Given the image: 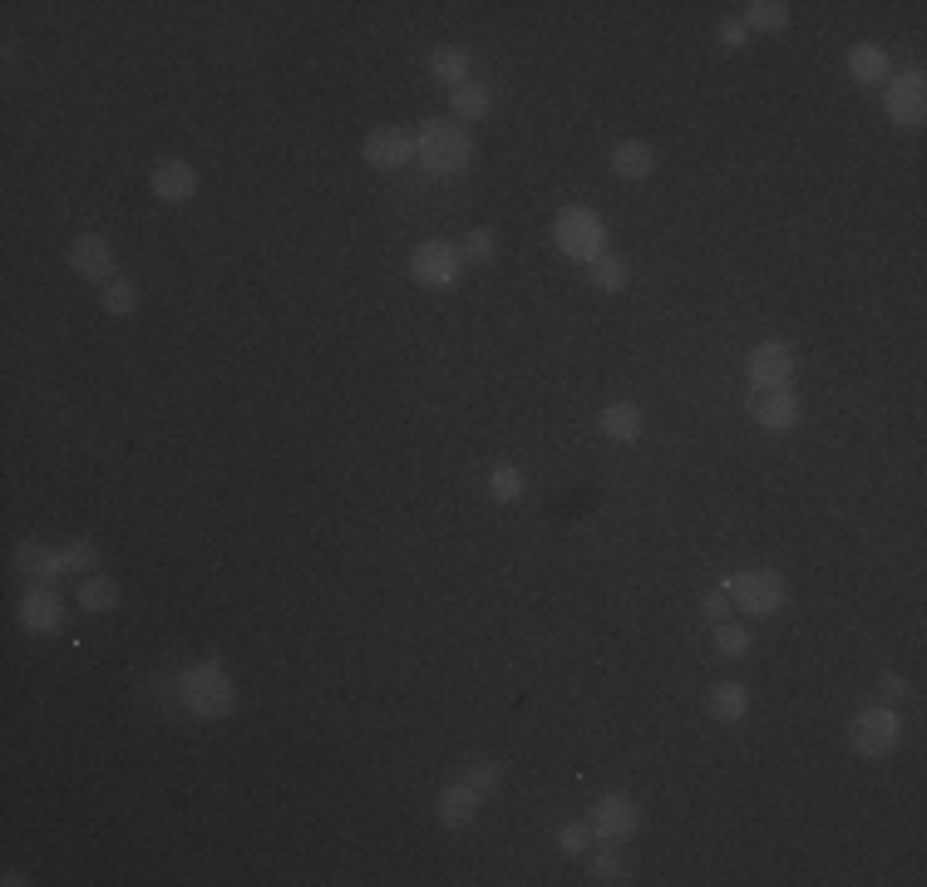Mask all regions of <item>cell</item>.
<instances>
[{
    "label": "cell",
    "mask_w": 927,
    "mask_h": 887,
    "mask_svg": "<svg viewBox=\"0 0 927 887\" xmlns=\"http://www.w3.org/2000/svg\"><path fill=\"white\" fill-rule=\"evenodd\" d=\"M414 158H420V168L430 177H454L469 168L473 138L459 118H430V124L420 128V138H414Z\"/></svg>",
    "instance_id": "1"
},
{
    "label": "cell",
    "mask_w": 927,
    "mask_h": 887,
    "mask_svg": "<svg viewBox=\"0 0 927 887\" xmlns=\"http://www.w3.org/2000/svg\"><path fill=\"white\" fill-rule=\"evenodd\" d=\"M178 695H183V705L193 710L197 719H222V715H232V705H237V686H232V676L222 670V660H193V666L178 676Z\"/></svg>",
    "instance_id": "2"
},
{
    "label": "cell",
    "mask_w": 927,
    "mask_h": 887,
    "mask_svg": "<svg viewBox=\"0 0 927 887\" xmlns=\"http://www.w3.org/2000/svg\"><path fill=\"white\" fill-rule=\"evenodd\" d=\"M552 246H558L568 262H597L602 246H607V227L592 207H562L558 222H552Z\"/></svg>",
    "instance_id": "3"
},
{
    "label": "cell",
    "mask_w": 927,
    "mask_h": 887,
    "mask_svg": "<svg viewBox=\"0 0 927 887\" xmlns=\"http://www.w3.org/2000/svg\"><path fill=\"white\" fill-rule=\"evenodd\" d=\"M725 591H730V607H740V617H755V621L775 617V611L789 601V581L779 577V572H769V567L740 572V577L725 581Z\"/></svg>",
    "instance_id": "4"
},
{
    "label": "cell",
    "mask_w": 927,
    "mask_h": 887,
    "mask_svg": "<svg viewBox=\"0 0 927 887\" xmlns=\"http://www.w3.org/2000/svg\"><path fill=\"white\" fill-rule=\"evenodd\" d=\"M897 739H903V719H897L893 705H873V710H863V715L848 725V745H854L863 759L893 754Z\"/></svg>",
    "instance_id": "5"
},
{
    "label": "cell",
    "mask_w": 927,
    "mask_h": 887,
    "mask_svg": "<svg viewBox=\"0 0 927 887\" xmlns=\"http://www.w3.org/2000/svg\"><path fill=\"white\" fill-rule=\"evenodd\" d=\"M883 114L893 118L897 128H923V118H927V79H923V69H903V74L888 79Z\"/></svg>",
    "instance_id": "6"
},
{
    "label": "cell",
    "mask_w": 927,
    "mask_h": 887,
    "mask_svg": "<svg viewBox=\"0 0 927 887\" xmlns=\"http://www.w3.org/2000/svg\"><path fill=\"white\" fill-rule=\"evenodd\" d=\"M459 246L454 242H420L410 252V276L414 286H430V291H444V286L459 281Z\"/></svg>",
    "instance_id": "7"
},
{
    "label": "cell",
    "mask_w": 927,
    "mask_h": 887,
    "mask_svg": "<svg viewBox=\"0 0 927 887\" xmlns=\"http://www.w3.org/2000/svg\"><path fill=\"white\" fill-rule=\"evenodd\" d=\"M641 823V808L631 794H602L597 804H592L587 814V828L592 838H602V843H621V838H631Z\"/></svg>",
    "instance_id": "8"
},
{
    "label": "cell",
    "mask_w": 927,
    "mask_h": 887,
    "mask_svg": "<svg viewBox=\"0 0 927 887\" xmlns=\"http://www.w3.org/2000/svg\"><path fill=\"white\" fill-rule=\"evenodd\" d=\"M745 375L755 390H789L794 380V350L785 341H759L755 350L745 355Z\"/></svg>",
    "instance_id": "9"
},
{
    "label": "cell",
    "mask_w": 927,
    "mask_h": 887,
    "mask_svg": "<svg viewBox=\"0 0 927 887\" xmlns=\"http://www.w3.org/2000/svg\"><path fill=\"white\" fill-rule=\"evenodd\" d=\"M69 272L75 276H84V281H114V272H118V252H114V242L108 237H99V232H84V237H75L69 242Z\"/></svg>",
    "instance_id": "10"
},
{
    "label": "cell",
    "mask_w": 927,
    "mask_h": 887,
    "mask_svg": "<svg viewBox=\"0 0 927 887\" xmlns=\"http://www.w3.org/2000/svg\"><path fill=\"white\" fill-rule=\"evenodd\" d=\"M15 617L30 636H55V631L65 626V597H59L49 581H39V587H30L25 597H20Z\"/></svg>",
    "instance_id": "11"
},
{
    "label": "cell",
    "mask_w": 927,
    "mask_h": 887,
    "mask_svg": "<svg viewBox=\"0 0 927 887\" xmlns=\"http://www.w3.org/2000/svg\"><path fill=\"white\" fill-rule=\"evenodd\" d=\"M360 153H365V163H370V168L390 173V168H404L414 158V134H410V128H394V124L370 128L365 143H360Z\"/></svg>",
    "instance_id": "12"
},
{
    "label": "cell",
    "mask_w": 927,
    "mask_h": 887,
    "mask_svg": "<svg viewBox=\"0 0 927 887\" xmlns=\"http://www.w3.org/2000/svg\"><path fill=\"white\" fill-rule=\"evenodd\" d=\"M745 410H749V419H755L759 429H769V434H789L799 424L794 390H755V400H749Z\"/></svg>",
    "instance_id": "13"
},
{
    "label": "cell",
    "mask_w": 927,
    "mask_h": 887,
    "mask_svg": "<svg viewBox=\"0 0 927 887\" xmlns=\"http://www.w3.org/2000/svg\"><path fill=\"white\" fill-rule=\"evenodd\" d=\"M148 187H153L158 203H187V197L197 193V173L187 158H163V163H153Z\"/></svg>",
    "instance_id": "14"
},
{
    "label": "cell",
    "mask_w": 927,
    "mask_h": 887,
    "mask_svg": "<svg viewBox=\"0 0 927 887\" xmlns=\"http://www.w3.org/2000/svg\"><path fill=\"white\" fill-rule=\"evenodd\" d=\"M479 798H483L479 788H469V784L459 779V784H449V788L439 794L434 814H439V823H444V828H469V823H473V814H479Z\"/></svg>",
    "instance_id": "15"
},
{
    "label": "cell",
    "mask_w": 927,
    "mask_h": 887,
    "mask_svg": "<svg viewBox=\"0 0 927 887\" xmlns=\"http://www.w3.org/2000/svg\"><path fill=\"white\" fill-rule=\"evenodd\" d=\"M15 567L30 572V577H39V581H55V577H65V552L25 538V542L15 548Z\"/></svg>",
    "instance_id": "16"
},
{
    "label": "cell",
    "mask_w": 927,
    "mask_h": 887,
    "mask_svg": "<svg viewBox=\"0 0 927 887\" xmlns=\"http://www.w3.org/2000/svg\"><path fill=\"white\" fill-rule=\"evenodd\" d=\"M710 719H720V725H740V719L749 715V690L740 686V680H720V686H710Z\"/></svg>",
    "instance_id": "17"
},
{
    "label": "cell",
    "mask_w": 927,
    "mask_h": 887,
    "mask_svg": "<svg viewBox=\"0 0 927 887\" xmlns=\"http://www.w3.org/2000/svg\"><path fill=\"white\" fill-rule=\"evenodd\" d=\"M651 168H656V148L641 143V138H621V143L611 148V173L617 177H631V183H637V177H646Z\"/></svg>",
    "instance_id": "18"
},
{
    "label": "cell",
    "mask_w": 927,
    "mask_h": 887,
    "mask_svg": "<svg viewBox=\"0 0 927 887\" xmlns=\"http://www.w3.org/2000/svg\"><path fill=\"white\" fill-rule=\"evenodd\" d=\"M602 434H607L611 444H637L641 439V410L637 404H627V400H617V404H602Z\"/></svg>",
    "instance_id": "19"
},
{
    "label": "cell",
    "mask_w": 927,
    "mask_h": 887,
    "mask_svg": "<svg viewBox=\"0 0 927 887\" xmlns=\"http://www.w3.org/2000/svg\"><path fill=\"white\" fill-rule=\"evenodd\" d=\"M449 108H454V118H459V124H479V118L493 108L489 84H479V79H464L459 89H449Z\"/></svg>",
    "instance_id": "20"
},
{
    "label": "cell",
    "mask_w": 927,
    "mask_h": 887,
    "mask_svg": "<svg viewBox=\"0 0 927 887\" xmlns=\"http://www.w3.org/2000/svg\"><path fill=\"white\" fill-rule=\"evenodd\" d=\"M848 74H854L858 84H883V79H888V49L873 45V39L854 45V49H848Z\"/></svg>",
    "instance_id": "21"
},
{
    "label": "cell",
    "mask_w": 927,
    "mask_h": 887,
    "mask_svg": "<svg viewBox=\"0 0 927 887\" xmlns=\"http://www.w3.org/2000/svg\"><path fill=\"white\" fill-rule=\"evenodd\" d=\"M430 74L439 79V84L459 89L464 79H469V49H459V45H439V49L430 55Z\"/></svg>",
    "instance_id": "22"
},
{
    "label": "cell",
    "mask_w": 927,
    "mask_h": 887,
    "mask_svg": "<svg viewBox=\"0 0 927 887\" xmlns=\"http://www.w3.org/2000/svg\"><path fill=\"white\" fill-rule=\"evenodd\" d=\"M75 601L89 611V617H104V611L118 607V581L114 577H84L75 591Z\"/></svg>",
    "instance_id": "23"
},
{
    "label": "cell",
    "mask_w": 927,
    "mask_h": 887,
    "mask_svg": "<svg viewBox=\"0 0 927 887\" xmlns=\"http://www.w3.org/2000/svg\"><path fill=\"white\" fill-rule=\"evenodd\" d=\"M740 25L765 30V35H779V30L789 25V5H779V0H749L745 15H740Z\"/></svg>",
    "instance_id": "24"
},
{
    "label": "cell",
    "mask_w": 927,
    "mask_h": 887,
    "mask_svg": "<svg viewBox=\"0 0 927 887\" xmlns=\"http://www.w3.org/2000/svg\"><path fill=\"white\" fill-rule=\"evenodd\" d=\"M587 276H592V286H597V291H621V286L631 281L627 262H621V256H611V252H602L597 262H587Z\"/></svg>",
    "instance_id": "25"
},
{
    "label": "cell",
    "mask_w": 927,
    "mask_h": 887,
    "mask_svg": "<svg viewBox=\"0 0 927 887\" xmlns=\"http://www.w3.org/2000/svg\"><path fill=\"white\" fill-rule=\"evenodd\" d=\"M459 246V262L464 266H489L493 262V246H499V237L489 232V227H473V232H464V242H454Z\"/></svg>",
    "instance_id": "26"
},
{
    "label": "cell",
    "mask_w": 927,
    "mask_h": 887,
    "mask_svg": "<svg viewBox=\"0 0 927 887\" xmlns=\"http://www.w3.org/2000/svg\"><path fill=\"white\" fill-rule=\"evenodd\" d=\"M716 656L725 660H745L749 656V631L740 626V621H716Z\"/></svg>",
    "instance_id": "27"
},
{
    "label": "cell",
    "mask_w": 927,
    "mask_h": 887,
    "mask_svg": "<svg viewBox=\"0 0 927 887\" xmlns=\"http://www.w3.org/2000/svg\"><path fill=\"white\" fill-rule=\"evenodd\" d=\"M99 306H104L108 315H134L138 311V286L124 281V276H114V281L99 291Z\"/></svg>",
    "instance_id": "28"
},
{
    "label": "cell",
    "mask_w": 927,
    "mask_h": 887,
    "mask_svg": "<svg viewBox=\"0 0 927 887\" xmlns=\"http://www.w3.org/2000/svg\"><path fill=\"white\" fill-rule=\"evenodd\" d=\"M592 883H627V863H621V843H602L592 857Z\"/></svg>",
    "instance_id": "29"
},
{
    "label": "cell",
    "mask_w": 927,
    "mask_h": 887,
    "mask_svg": "<svg viewBox=\"0 0 927 887\" xmlns=\"http://www.w3.org/2000/svg\"><path fill=\"white\" fill-rule=\"evenodd\" d=\"M489 493L499 503H518L523 498V473L513 469V463H499V469L489 473Z\"/></svg>",
    "instance_id": "30"
},
{
    "label": "cell",
    "mask_w": 927,
    "mask_h": 887,
    "mask_svg": "<svg viewBox=\"0 0 927 887\" xmlns=\"http://www.w3.org/2000/svg\"><path fill=\"white\" fill-rule=\"evenodd\" d=\"M499 779H503V764H499V759H473V764L464 769V784L479 788V794H493V788H499Z\"/></svg>",
    "instance_id": "31"
},
{
    "label": "cell",
    "mask_w": 927,
    "mask_h": 887,
    "mask_svg": "<svg viewBox=\"0 0 927 887\" xmlns=\"http://www.w3.org/2000/svg\"><path fill=\"white\" fill-rule=\"evenodd\" d=\"M558 848H562L568 857H582V853L592 848V828L577 823V818H572V823H562V828H558Z\"/></svg>",
    "instance_id": "32"
},
{
    "label": "cell",
    "mask_w": 927,
    "mask_h": 887,
    "mask_svg": "<svg viewBox=\"0 0 927 887\" xmlns=\"http://www.w3.org/2000/svg\"><path fill=\"white\" fill-rule=\"evenodd\" d=\"M59 552H65V572H89V567H94V562H99V548H94V542H89V538H75V542H65V548H59Z\"/></svg>",
    "instance_id": "33"
},
{
    "label": "cell",
    "mask_w": 927,
    "mask_h": 887,
    "mask_svg": "<svg viewBox=\"0 0 927 887\" xmlns=\"http://www.w3.org/2000/svg\"><path fill=\"white\" fill-rule=\"evenodd\" d=\"M700 611H706V621H725V617H730V591H725V587L710 591V597L700 601Z\"/></svg>",
    "instance_id": "34"
},
{
    "label": "cell",
    "mask_w": 927,
    "mask_h": 887,
    "mask_svg": "<svg viewBox=\"0 0 927 887\" xmlns=\"http://www.w3.org/2000/svg\"><path fill=\"white\" fill-rule=\"evenodd\" d=\"M720 39H725L730 49H745V39H749V30L740 25V20H720Z\"/></svg>",
    "instance_id": "35"
},
{
    "label": "cell",
    "mask_w": 927,
    "mask_h": 887,
    "mask_svg": "<svg viewBox=\"0 0 927 887\" xmlns=\"http://www.w3.org/2000/svg\"><path fill=\"white\" fill-rule=\"evenodd\" d=\"M903 695H907V680L897 676V670H888V676H883V700L893 705V700H903Z\"/></svg>",
    "instance_id": "36"
}]
</instances>
